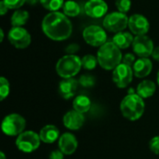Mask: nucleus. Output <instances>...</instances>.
<instances>
[{
	"label": "nucleus",
	"mask_w": 159,
	"mask_h": 159,
	"mask_svg": "<svg viewBox=\"0 0 159 159\" xmlns=\"http://www.w3.org/2000/svg\"><path fill=\"white\" fill-rule=\"evenodd\" d=\"M42 31L53 41H63L69 38L73 32V24L69 18L59 11L47 14L42 20Z\"/></svg>",
	"instance_id": "1"
},
{
	"label": "nucleus",
	"mask_w": 159,
	"mask_h": 159,
	"mask_svg": "<svg viewBox=\"0 0 159 159\" xmlns=\"http://www.w3.org/2000/svg\"><path fill=\"white\" fill-rule=\"evenodd\" d=\"M120 111L126 119L129 121L139 120L145 111L144 99H143L137 93L130 92L121 101Z\"/></svg>",
	"instance_id": "2"
},
{
	"label": "nucleus",
	"mask_w": 159,
	"mask_h": 159,
	"mask_svg": "<svg viewBox=\"0 0 159 159\" xmlns=\"http://www.w3.org/2000/svg\"><path fill=\"white\" fill-rule=\"evenodd\" d=\"M97 59L99 65L107 71L116 69L120 63H122L123 55L113 41H107L104 45L99 48L97 53Z\"/></svg>",
	"instance_id": "3"
},
{
	"label": "nucleus",
	"mask_w": 159,
	"mask_h": 159,
	"mask_svg": "<svg viewBox=\"0 0 159 159\" xmlns=\"http://www.w3.org/2000/svg\"><path fill=\"white\" fill-rule=\"evenodd\" d=\"M82 68V61L76 55L66 54L56 63V72L62 79L75 77Z\"/></svg>",
	"instance_id": "4"
},
{
	"label": "nucleus",
	"mask_w": 159,
	"mask_h": 159,
	"mask_svg": "<svg viewBox=\"0 0 159 159\" xmlns=\"http://www.w3.org/2000/svg\"><path fill=\"white\" fill-rule=\"evenodd\" d=\"M26 120L25 118L16 113L6 116L1 124V129L7 136H19L25 131Z\"/></svg>",
	"instance_id": "5"
},
{
	"label": "nucleus",
	"mask_w": 159,
	"mask_h": 159,
	"mask_svg": "<svg viewBox=\"0 0 159 159\" xmlns=\"http://www.w3.org/2000/svg\"><path fill=\"white\" fill-rule=\"evenodd\" d=\"M41 139L39 134H37L34 130H25L19 136L15 141V144L22 153L31 154L37 150L40 146Z\"/></svg>",
	"instance_id": "6"
},
{
	"label": "nucleus",
	"mask_w": 159,
	"mask_h": 159,
	"mask_svg": "<svg viewBox=\"0 0 159 159\" xmlns=\"http://www.w3.org/2000/svg\"><path fill=\"white\" fill-rule=\"evenodd\" d=\"M129 19L125 13L116 11L107 14L103 19V26L106 30L112 33L123 32L129 26Z\"/></svg>",
	"instance_id": "7"
},
{
	"label": "nucleus",
	"mask_w": 159,
	"mask_h": 159,
	"mask_svg": "<svg viewBox=\"0 0 159 159\" xmlns=\"http://www.w3.org/2000/svg\"><path fill=\"white\" fill-rule=\"evenodd\" d=\"M83 38L87 44L92 47H102L107 42V34L104 29L98 25H89L83 31Z\"/></svg>",
	"instance_id": "8"
},
{
	"label": "nucleus",
	"mask_w": 159,
	"mask_h": 159,
	"mask_svg": "<svg viewBox=\"0 0 159 159\" xmlns=\"http://www.w3.org/2000/svg\"><path fill=\"white\" fill-rule=\"evenodd\" d=\"M7 38L10 44L19 49L26 48L32 41L30 33L23 27H12L8 32Z\"/></svg>",
	"instance_id": "9"
},
{
	"label": "nucleus",
	"mask_w": 159,
	"mask_h": 159,
	"mask_svg": "<svg viewBox=\"0 0 159 159\" xmlns=\"http://www.w3.org/2000/svg\"><path fill=\"white\" fill-rule=\"evenodd\" d=\"M133 69L132 67L120 63L116 69L113 70L112 79L116 86L119 89H126L133 79Z\"/></svg>",
	"instance_id": "10"
},
{
	"label": "nucleus",
	"mask_w": 159,
	"mask_h": 159,
	"mask_svg": "<svg viewBox=\"0 0 159 159\" xmlns=\"http://www.w3.org/2000/svg\"><path fill=\"white\" fill-rule=\"evenodd\" d=\"M154 43L152 39L144 35H136L132 43V49L139 58H148L154 50Z\"/></svg>",
	"instance_id": "11"
},
{
	"label": "nucleus",
	"mask_w": 159,
	"mask_h": 159,
	"mask_svg": "<svg viewBox=\"0 0 159 159\" xmlns=\"http://www.w3.org/2000/svg\"><path fill=\"white\" fill-rule=\"evenodd\" d=\"M129 28L135 35H144L149 32L150 23L142 14H133L129 19Z\"/></svg>",
	"instance_id": "12"
},
{
	"label": "nucleus",
	"mask_w": 159,
	"mask_h": 159,
	"mask_svg": "<svg viewBox=\"0 0 159 159\" xmlns=\"http://www.w3.org/2000/svg\"><path fill=\"white\" fill-rule=\"evenodd\" d=\"M85 13L93 19L103 17L108 11V6L103 0H89L84 6Z\"/></svg>",
	"instance_id": "13"
},
{
	"label": "nucleus",
	"mask_w": 159,
	"mask_h": 159,
	"mask_svg": "<svg viewBox=\"0 0 159 159\" xmlns=\"http://www.w3.org/2000/svg\"><path fill=\"white\" fill-rule=\"evenodd\" d=\"M58 147L65 156H71L75 153L78 147L77 139L73 133L65 132L61 135L58 141Z\"/></svg>",
	"instance_id": "14"
},
{
	"label": "nucleus",
	"mask_w": 159,
	"mask_h": 159,
	"mask_svg": "<svg viewBox=\"0 0 159 159\" xmlns=\"http://www.w3.org/2000/svg\"><path fill=\"white\" fill-rule=\"evenodd\" d=\"M63 125L66 129L70 130H78L80 129L85 123L84 114H81L75 110L68 111L62 118Z\"/></svg>",
	"instance_id": "15"
},
{
	"label": "nucleus",
	"mask_w": 159,
	"mask_h": 159,
	"mask_svg": "<svg viewBox=\"0 0 159 159\" xmlns=\"http://www.w3.org/2000/svg\"><path fill=\"white\" fill-rule=\"evenodd\" d=\"M78 86H79L78 80H76L75 77L64 78L59 83L58 92L61 98H63L64 100H69L75 97Z\"/></svg>",
	"instance_id": "16"
},
{
	"label": "nucleus",
	"mask_w": 159,
	"mask_h": 159,
	"mask_svg": "<svg viewBox=\"0 0 159 159\" xmlns=\"http://www.w3.org/2000/svg\"><path fill=\"white\" fill-rule=\"evenodd\" d=\"M132 69L134 75L137 78H144L151 74L153 70V63L149 58H139L135 61Z\"/></svg>",
	"instance_id": "17"
},
{
	"label": "nucleus",
	"mask_w": 159,
	"mask_h": 159,
	"mask_svg": "<svg viewBox=\"0 0 159 159\" xmlns=\"http://www.w3.org/2000/svg\"><path fill=\"white\" fill-rule=\"evenodd\" d=\"M38 134L40 136L41 142L48 144L59 141L61 137L60 129L55 125H46L40 129Z\"/></svg>",
	"instance_id": "18"
},
{
	"label": "nucleus",
	"mask_w": 159,
	"mask_h": 159,
	"mask_svg": "<svg viewBox=\"0 0 159 159\" xmlns=\"http://www.w3.org/2000/svg\"><path fill=\"white\" fill-rule=\"evenodd\" d=\"M156 90H157L156 83L152 80L144 79L137 86L136 93L139 96H141L143 99H148L156 93Z\"/></svg>",
	"instance_id": "19"
},
{
	"label": "nucleus",
	"mask_w": 159,
	"mask_h": 159,
	"mask_svg": "<svg viewBox=\"0 0 159 159\" xmlns=\"http://www.w3.org/2000/svg\"><path fill=\"white\" fill-rule=\"evenodd\" d=\"M134 37L132 35V33L129 32H119L116 34L113 37V43L120 49H125L128 48L129 47L132 46Z\"/></svg>",
	"instance_id": "20"
},
{
	"label": "nucleus",
	"mask_w": 159,
	"mask_h": 159,
	"mask_svg": "<svg viewBox=\"0 0 159 159\" xmlns=\"http://www.w3.org/2000/svg\"><path fill=\"white\" fill-rule=\"evenodd\" d=\"M90 107H91V101L87 95L80 94V95H77L76 97H75V99L73 100L74 110H75L81 114H85V113L89 112Z\"/></svg>",
	"instance_id": "21"
},
{
	"label": "nucleus",
	"mask_w": 159,
	"mask_h": 159,
	"mask_svg": "<svg viewBox=\"0 0 159 159\" xmlns=\"http://www.w3.org/2000/svg\"><path fill=\"white\" fill-rule=\"evenodd\" d=\"M29 20V13L24 9H16L10 18L12 27H22Z\"/></svg>",
	"instance_id": "22"
},
{
	"label": "nucleus",
	"mask_w": 159,
	"mask_h": 159,
	"mask_svg": "<svg viewBox=\"0 0 159 159\" xmlns=\"http://www.w3.org/2000/svg\"><path fill=\"white\" fill-rule=\"evenodd\" d=\"M62 10L63 14H65L67 17H76L81 13V7L79 4L73 0L64 2Z\"/></svg>",
	"instance_id": "23"
},
{
	"label": "nucleus",
	"mask_w": 159,
	"mask_h": 159,
	"mask_svg": "<svg viewBox=\"0 0 159 159\" xmlns=\"http://www.w3.org/2000/svg\"><path fill=\"white\" fill-rule=\"evenodd\" d=\"M40 4L45 9L53 12L58 11L61 7H63L64 0H40Z\"/></svg>",
	"instance_id": "24"
},
{
	"label": "nucleus",
	"mask_w": 159,
	"mask_h": 159,
	"mask_svg": "<svg viewBox=\"0 0 159 159\" xmlns=\"http://www.w3.org/2000/svg\"><path fill=\"white\" fill-rule=\"evenodd\" d=\"M81 61H82V67L89 71L94 70L96 68L97 64H99L97 57H95L94 55H91V54L85 55L81 59Z\"/></svg>",
	"instance_id": "25"
},
{
	"label": "nucleus",
	"mask_w": 159,
	"mask_h": 159,
	"mask_svg": "<svg viewBox=\"0 0 159 159\" xmlns=\"http://www.w3.org/2000/svg\"><path fill=\"white\" fill-rule=\"evenodd\" d=\"M78 83H79V86H81V87H83V88L89 89V88H92V87L95 86V84H96V79H95V77H94L92 75L85 74V75H82L79 77Z\"/></svg>",
	"instance_id": "26"
},
{
	"label": "nucleus",
	"mask_w": 159,
	"mask_h": 159,
	"mask_svg": "<svg viewBox=\"0 0 159 159\" xmlns=\"http://www.w3.org/2000/svg\"><path fill=\"white\" fill-rule=\"evenodd\" d=\"M10 92V85L8 80L2 76L0 77V101H4Z\"/></svg>",
	"instance_id": "27"
},
{
	"label": "nucleus",
	"mask_w": 159,
	"mask_h": 159,
	"mask_svg": "<svg viewBox=\"0 0 159 159\" xmlns=\"http://www.w3.org/2000/svg\"><path fill=\"white\" fill-rule=\"evenodd\" d=\"M116 7L119 12L127 13L131 7V0H116Z\"/></svg>",
	"instance_id": "28"
},
{
	"label": "nucleus",
	"mask_w": 159,
	"mask_h": 159,
	"mask_svg": "<svg viewBox=\"0 0 159 159\" xmlns=\"http://www.w3.org/2000/svg\"><path fill=\"white\" fill-rule=\"evenodd\" d=\"M3 1L8 9H15V10L20 9V7H22L26 3V0H3Z\"/></svg>",
	"instance_id": "29"
},
{
	"label": "nucleus",
	"mask_w": 159,
	"mask_h": 159,
	"mask_svg": "<svg viewBox=\"0 0 159 159\" xmlns=\"http://www.w3.org/2000/svg\"><path fill=\"white\" fill-rule=\"evenodd\" d=\"M149 148L155 154L159 156V135L153 137L149 142Z\"/></svg>",
	"instance_id": "30"
},
{
	"label": "nucleus",
	"mask_w": 159,
	"mask_h": 159,
	"mask_svg": "<svg viewBox=\"0 0 159 159\" xmlns=\"http://www.w3.org/2000/svg\"><path fill=\"white\" fill-rule=\"evenodd\" d=\"M136 57L134 56V54L132 53H127L123 56V59H122V63L124 64H127L130 67H133L135 61H136Z\"/></svg>",
	"instance_id": "31"
},
{
	"label": "nucleus",
	"mask_w": 159,
	"mask_h": 159,
	"mask_svg": "<svg viewBox=\"0 0 159 159\" xmlns=\"http://www.w3.org/2000/svg\"><path fill=\"white\" fill-rule=\"evenodd\" d=\"M79 49H80V47L76 43H72L65 48V51L69 55H75V53H77Z\"/></svg>",
	"instance_id": "32"
},
{
	"label": "nucleus",
	"mask_w": 159,
	"mask_h": 159,
	"mask_svg": "<svg viewBox=\"0 0 159 159\" xmlns=\"http://www.w3.org/2000/svg\"><path fill=\"white\" fill-rule=\"evenodd\" d=\"M64 156L65 155L60 149H58V150H54L50 152L48 159H64Z\"/></svg>",
	"instance_id": "33"
},
{
	"label": "nucleus",
	"mask_w": 159,
	"mask_h": 159,
	"mask_svg": "<svg viewBox=\"0 0 159 159\" xmlns=\"http://www.w3.org/2000/svg\"><path fill=\"white\" fill-rule=\"evenodd\" d=\"M7 10H8L7 7L6 6V4H5L4 1L2 0V1L0 2V13H1V15L4 16V15L7 12Z\"/></svg>",
	"instance_id": "34"
},
{
	"label": "nucleus",
	"mask_w": 159,
	"mask_h": 159,
	"mask_svg": "<svg viewBox=\"0 0 159 159\" xmlns=\"http://www.w3.org/2000/svg\"><path fill=\"white\" fill-rule=\"evenodd\" d=\"M152 58L157 61H159V47H156L153 50V53H152Z\"/></svg>",
	"instance_id": "35"
},
{
	"label": "nucleus",
	"mask_w": 159,
	"mask_h": 159,
	"mask_svg": "<svg viewBox=\"0 0 159 159\" xmlns=\"http://www.w3.org/2000/svg\"><path fill=\"white\" fill-rule=\"evenodd\" d=\"M40 2V0H26V4L28 5H31V6H34L35 5L36 3Z\"/></svg>",
	"instance_id": "36"
},
{
	"label": "nucleus",
	"mask_w": 159,
	"mask_h": 159,
	"mask_svg": "<svg viewBox=\"0 0 159 159\" xmlns=\"http://www.w3.org/2000/svg\"><path fill=\"white\" fill-rule=\"evenodd\" d=\"M4 37H5V34H4V30L1 28V29H0V41H1V42H3V40H4Z\"/></svg>",
	"instance_id": "37"
},
{
	"label": "nucleus",
	"mask_w": 159,
	"mask_h": 159,
	"mask_svg": "<svg viewBox=\"0 0 159 159\" xmlns=\"http://www.w3.org/2000/svg\"><path fill=\"white\" fill-rule=\"evenodd\" d=\"M0 156H1V159H7V157H6V155H5V153H4V152H1V153H0Z\"/></svg>",
	"instance_id": "38"
},
{
	"label": "nucleus",
	"mask_w": 159,
	"mask_h": 159,
	"mask_svg": "<svg viewBox=\"0 0 159 159\" xmlns=\"http://www.w3.org/2000/svg\"><path fill=\"white\" fill-rule=\"evenodd\" d=\"M157 85L159 86V70L157 72Z\"/></svg>",
	"instance_id": "39"
}]
</instances>
